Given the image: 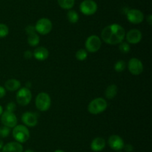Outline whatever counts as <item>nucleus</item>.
Segmentation results:
<instances>
[{
  "instance_id": "nucleus-3",
  "label": "nucleus",
  "mask_w": 152,
  "mask_h": 152,
  "mask_svg": "<svg viewBox=\"0 0 152 152\" xmlns=\"http://www.w3.org/2000/svg\"><path fill=\"white\" fill-rule=\"evenodd\" d=\"M12 134L16 142L21 144L27 142L30 138L29 130L28 127L24 125H16L13 128Z\"/></svg>"
},
{
  "instance_id": "nucleus-8",
  "label": "nucleus",
  "mask_w": 152,
  "mask_h": 152,
  "mask_svg": "<svg viewBox=\"0 0 152 152\" xmlns=\"http://www.w3.org/2000/svg\"><path fill=\"white\" fill-rule=\"evenodd\" d=\"M97 4L94 0H83L80 4V10L86 16L94 15L97 10Z\"/></svg>"
},
{
  "instance_id": "nucleus-23",
  "label": "nucleus",
  "mask_w": 152,
  "mask_h": 152,
  "mask_svg": "<svg viewBox=\"0 0 152 152\" xmlns=\"http://www.w3.org/2000/svg\"><path fill=\"white\" fill-rule=\"evenodd\" d=\"M76 58L80 61H83L88 58V52L85 49H80L76 52Z\"/></svg>"
},
{
  "instance_id": "nucleus-29",
  "label": "nucleus",
  "mask_w": 152,
  "mask_h": 152,
  "mask_svg": "<svg viewBox=\"0 0 152 152\" xmlns=\"http://www.w3.org/2000/svg\"><path fill=\"white\" fill-rule=\"evenodd\" d=\"M25 33L27 34V35H29V34H33V33H36L37 31H36V29H35V27L34 26V25H28V26L25 27Z\"/></svg>"
},
{
  "instance_id": "nucleus-11",
  "label": "nucleus",
  "mask_w": 152,
  "mask_h": 152,
  "mask_svg": "<svg viewBox=\"0 0 152 152\" xmlns=\"http://www.w3.org/2000/svg\"><path fill=\"white\" fill-rule=\"evenodd\" d=\"M126 17L129 22L134 25L140 24L144 20L143 13L138 9H130L128 10Z\"/></svg>"
},
{
  "instance_id": "nucleus-38",
  "label": "nucleus",
  "mask_w": 152,
  "mask_h": 152,
  "mask_svg": "<svg viewBox=\"0 0 152 152\" xmlns=\"http://www.w3.org/2000/svg\"><path fill=\"white\" fill-rule=\"evenodd\" d=\"M54 152H65V151H62V150H60V149H58V150L55 151Z\"/></svg>"
},
{
  "instance_id": "nucleus-28",
  "label": "nucleus",
  "mask_w": 152,
  "mask_h": 152,
  "mask_svg": "<svg viewBox=\"0 0 152 152\" xmlns=\"http://www.w3.org/2000/svg\"><path fill=\"white\" fill-rule=\"evenodd\" d=\"M16 106L14 102H10L6 105V111L13 113V112L16 110Z\"/></svg>"
},
{
  "instance_id": "nucleus-16",
  "label": "nucleus",
  "mask_w": 152,
  "mask_h": 152,
  "mask_svg": "<svg viewBox=\"0 0 152 152\" xmlns=\"http://www.w3.org/2000/svg\"><path fill=\"white\" fill-rule=\"evenodd\" d=\"M1 150V152H23V146L18 142H10L4 145Z\"/></svg>"
},
{
  "instance_id": "nucleus-39",
  "label": "nucleus",
  "mask_w": 152,
  "mask_h": 152,
  "mask_svg": "<svg viewBox=\"0 0 152 152\" xmlns=\"http://www.w3.org/2000/svg\"><path fill=\"white\" fill-rule=\"evenodd\" d=\"M118 152H122V151H118Z\"/></svg>"
},
{
  "instance_id": "nucleus-20",
  "label": "nucleus",
  "mask_w": 152,
  "mask_h": 152,
  "mask_svg": "<svg viewBox=\"0 0 152 152\" xmlns=\"http://www.w3.org/2000/svg\"><path fill=\"white\" fill-rule=\"evenodd\" d=\"M27 42L31 46L35 47V46H38L39 43L40 37L37 32L33 33V34L28 35Z\"/></svg>"
},
{
  "instance_id": "nucleus-5",
  "label": "nucleus",
  "mask_w": 152,
  "mask_h": 152,
  "mask_svg": "<svg viewBox=\"0 0 152 152\" xmlns=\"http://www.w3.org/2000/svg\"><path fill=\"white\" fill-rule=\"evenodd\" d=\"M16 102L21 106H27L30 104L32 99V93L30 89L24 87L19 88L17 91V93L16 95Z\"/></svg>"
},
{
  "instance_id": "nucleus-13",
  "label": "nucleus",
  "mask_w": 152,
  "mask_h": 152,
  "mask_svg": "<svg viewBox=\"0 0 152 152\" xmlns=\"http://www.w3.org/2000/svg\"><path fill=\"white\" fill-rule=\"evenodd\" d=\"M142 32L140 30L135 28L129 30L127 33H126L125 36L126 41L129 44H137L142 40Z\"/></svg>"
},
{
  "instance_id": "nucleus-14",
  "label": "nucleus",
  "mask_w": 152,
  "mask_h": 152,
  "mask_svg": "<svg viewBox=\"0 0 152 152\" xmlns=\"http://www.w3.org/2000/svg\"><path fill=\"white\" fill-rule=\"evenodd\" d=\"M108 145L114 151H121L125 145L124 140L119 135H111L108 140Z\"/></svg>"
},
{
  "instance_id": "nucleus-37",
  "label": "nucleus",
  "mask_w": 152,
  "mask_h": 152,
  "mask_svg": "<svg viewBox=\"0 0 152 152\" xmlns=\"http://www.w3.org/2000/svg\"><path fill=\"white\" fill-rule=\"evenodd\" d=\"M25 152H35V151H33V150H31V149H27V150L25 151Z\"/></svg>"
},
{
  "instance_id": "nucleus-2",
  "label": "nucleus",
  "mask_w": 152,
  "mask_h": 152,
  "mask_svg": "<svg viewBox=\"0 0 152 152\" xmlns=\"http://www.w3.org/2000/svg\"><path fill=\"white\" fill-rule=\"evenodd\" d=\"M107 107H108V103L106 100L99 97L91 101L88 106V110L91 114L98 115L103 113L107 109Z\"/></svg>"
},
{
  "instance_id": "nucleus-22",
  "label": "nucleus",
  "mask_w": 152,
  "mask_h": 152,
  "mask_svg": "<svg viewBox=\"0 0 152 152\" xmlns=\"http://www.w3.org/2000/svg\"><path fill=\"white\" fill-rule=\"evenodd\" d=\"M67 19L69 21V22L72 24H75L78 22L79 19H80V16L77 13V11L74 10H68V13H67Z\"/></svg>"
},
{
  "instance_id": "nucleus-25",
  "label": "nucleus",
  "mask_w": 152,
  "mask_h": 152,
  "mask_svg": "<svg viewBox=\"0 0 152 152\" xmlns=\"http://www.w3.org/2000/svg\"><path fill=\"white\" fill-rule=\"evenodd\" d=\"M119 49H120V52L123 54H127L130 52L131 47L129 43H126V42H122L119 45Z\"/></svg>"
},
{
  "instance_id": "nucleus-24",
  "label": "nucleus",
  "mask_w": 152,
  "mask_h": 152,
  "mask_svg": "<svg viewBox=\"0 0 152 152\" xmlns=\"http://www.w3.org/2000/svg\"><path fill=\"white\" fill-rule=\"evenodd\" d=\"M126 68V63L124 61H117L114 64V69L117 72H122L124 71Z\"/></svg>"
},
{
  "instance_id": "nucleus-17",
  "label": "nucleus",
  "mask_w": 152,
  "mask_h": 152,
  "mask_svg": "<svg viewBox=\"0 0 152 152\" xmlns=\"http://www.w3.org/2000/svg\"><path fill=\"white\" fill-rule=\"evenodd\" d=\"M105 140L102 137H96L91 143V148L95 152H99L105 148Z\"/></svg>"
},
{
  "instance_id": "nucleus-35",
  "label": "nucleus",
  "mask_w": 152,
  "mask_h": 152,
  "mask_svg": "<svg viewBox=\"0 0 152 152\" xmlns=\"http://www.w3.org/2000/svg\"><path fill=\"white\" fill-rule=\"evenodd\" d=\"M3 146H4V143H3L2 140L0 139V150H1V149L2 148Z\"/></svg>"
},
{
  "instance_id": "nucleus-7",
  "label": "nucleus",
  "mask_w": 152,
  "mask_h": 152,
  "mask_svg": "<svg viewBox=\"0 0 152 152\" xmlns=\"http://www.w3.org/2000/svg\"><path fill=\"white\" fill-rule=\"evenodd\" d=\"M34 27L38 34L47 35L51 31L53 28V24L51 21L48 18H41L36 22Z\"/></svg>"
},
{
  "instance_id": "nucleus-33",
  "label": "nucleus",
  "mask_w": 152,
  "mask_h": 152,
  "mask_svg": "<svg viewBox=\"0 0 152 152\" xmlns=\"http://www.w3.org/2000/svg\"><path fill=\"white\" fill-rule=\"evenodd\" d=\"M147 22H148L149 25H151L152 24V15L149 14L148 16H147Z\"/></svg>"
},
{
  "instance_id": "nucleus-34",
  "label": "nucleus",
  "mask_w": 152,
  "mask_h": 152,
  "mask_svg": "<svg viewBox=\"0 0 152 152\" xmlns=\"http://www.w3.org/2000/svg\"><path fill=\"white\" fill-rule=\"evenodd\" d=\"M25 85H26V86H25V87H27V88H28V89H30V88H31V82H27L26 83H25Z\"/></svg>"
},
{
  "instance_id": "nucleus-6",
  "label": "nucleus",
  "mask_w": 152,
  "mask_h": 152,
  "mask_svg": "<svg viewBox=\"0 0 152 152\" xmlns=\"http://www.w3.org/2000/svg\"><path fill=\"white\" fill-rule=\"evenodd\" d=\"M102 46V40L97 35H91L86 39L85 43L86 50L90 53H95L100 49Z\"/></svg>"
},
{
  "instance_id": "nucleus-36",
  "label": "nucleus",
  "mask_w": 152,
  "mask_h": 152,
  "mask_svg": "<svg viewBox=\"0 0 152 152\" xmlns=\"http://www.w3.org/2000/svg\"><path fill=\"white\" fill-rule=\"evenodd\" d=\"M2 113H3V107L0 105V116H1Z\"/></svg>"
},
{
  "instance_id": "nucleus-21",
  "label": "nucleus",
  "mask_w": 152,
  "mask_h": 152,
  "mask_svg": "<svg viewBox=\"0 0 152 152\" xmlns=\"http://www.w3.org/2000/svg\"><path fill=\"white\" fill-rule=\"evenodd\" d=\"M60 7L65 10H71L75 4V0H57Z\"/></svg>"
},
{
  "instance_id": "nucleus-30",
  "label": "nucleus",
  "mask_w": 152,
  "mask_h": 152,
  "mask_svg": "<svg viewBox=\"0 0 152 152\" xmlns=\"http://www.w3.org/2000/svg\"><path fill=\"white\" fill-rule=\"evenodd\" d=\"M33 57V52L30 50H26L24 52V58L26 60L31 59Z\"/></svg>"
},
{
  "instance_id": "nucleus-32",
  "label": "nucleus",
  "mask_w": 152,
  "mask_h": 152,
  "mask_svg": "<svg viewBox=\"0 0 152 152\" xmlns=\"http://www.w3.org/2000/svg\"><path fill=\"white\" fill-rule=\"evenodd\" d=\"M6 95V89L4 86H0V98H2L3 97L5 96Z\"/></svg>"
},
{
  "instance_id": "nucleus-9",
  "label": "nucleus",
  "mask_w": 152,
  "mask_h": 152,
  "mask_svg": "<svg viewBox=\"0 0 152 152\" xmlns=\"http://www.w3.org/2000/svg\"><path fill=\"white\" fill-rule=\"evenodd\" d=\"M1 122L4 126L9 128H13L17 125V118L14 113L8 111H3L1 116Z\"/></svg>"
},
{
  "instance_id": "nucleus-4",
  "label": "nucleus",
  "mask_w": 152,
  "mask_h": 152,
  "mask_svg": "<svg viewBox=\"0 0 152 152\" xmlns=\"http://www.w3.org/2000/svg\"><path fill=\"white\" fill-rule=\"evenodd\" d=\"M35 104L37 110L41 112H45L50 109L51 105V98L47 92H39L36 97Z\"/></svg>"
},
{
  "instance_id": "nucleus-19",
  "label": "nucleus",
  "mask_w": 152,
  "mask_h": 152,
  "mask_svg": "<svg viewBox=\"0 0 152 152\" xmlns=\"http://www.w3.org/2000/svg\"><path fill=\"white\" fill-rule=\"evenodd\" d=\"M117 94V86L115 84H111L106 88L105 95L108 99H113Z\"/></svg>"
},
{
  "instance_id": "nucleus-10",
  "label": "nucleus",
  "mask_w": 152,
  "mask_h": 152,
  "mask_svg": "<svg viewBox=\"0 0 152 152\" xmlns=\"http://www.w3.org/2000/svg\"><path fill=\"white\" fill-rule=\"evenodd\" d=\"M128 69L133 75H139L143 71V64L138 58H132L128 63Z\"/></svg>"
},
{
  "instance_id": "nucleus-40",
  "label": "nucleus",
  "mask_w": 152,
  "mask_h": 152,
  "mask_svg": "<svg viewBox=\"0 0 152 152\" xmlns=\"http://www.w3.org/2000/svg\"><path fill=\"white\" fill-rule=\"evenodd\" d=\"M0 152H1V151H0Z\"/></svg>"
},
{
  "instance_id": "nucleus-12",
  "label": "nucleus",
  "mask_w": 152,
  "mask_h": 152,
  "mask_svg": "<svg viewBox=\"0 0 152 152\" xmlns=\"http://www.w3.org/2000/svg\"><path fill=\"white\" fill-rule=\"evenodd\" d=\"M21 119L24 125L30 128L35 127L38 124V115L36 113H32L30 111L25 112L22 115Z\"/></svg>"
},
{
  "instance_id": "nucleus-18",
  "label": "nucleus",
  "mask_w": 152,
  "mask_h": 152,
  "mask_svg": "<svg viewBox=\"0 0 152 152\" xmlns=\"http://www.w3.org/2000/svg\"><path fill=\"white\" fill-rule=\"evenodd\" d=\"M4 88H5L6 90L14 92V91L18 90L19 88H21V82L15 78L8 79L4 83Z\"/></svg>"
},
{
  "instance_id": "nucleus-31",
  "label": "nucleus",
  "mask_w": 152,
  "mask_h": 152,
  "mask_svg": "<svg viewBox=\"0 0 152 152\" xmlns=\"http://www.w3.org/2000/svg\"><path fill=\"white\" fill-rule=\"evenodd\" d=\"M123 148L125 149L126 152H132L134 151V147L131 144H127V145H125Z\"/></svg>"
},
{
  "instance_id": "nucleus-15",
  "label": "nucleus",
  "mask_w": 152,
  "mask_h": 152,
  "mask_svg": "<svg viewBox=\"0 0 152 152\" xmlns=\"http://www.w3.org/2000/svg\"><path fill=\"white\" fill-rule=\"evenodd\" d=\"M33 56L36 60L39 61H44L48 59L49 56V52L46 48L43 46H39L34 49Z\"/></svg>"
},
{
  "instance_id": "nucleus-26",
  "label": "nucleus",
  "mask_w": 152,
  "mask_h": 152,
  "mask_svg": "<svg viewBox=\"0 0 152 152\" xmlns=\"http://www.w3.org/2000/svg\"><path fill=\"white\" fill-rule=\"evenodd\" d=\"M9 34V28L7 25L0 23V38H4L7 37Z\"/></svg>"
},
{
  "instance_id": "nucleus-27",
  "label": "nucleus",
  "mask_w": 152,
  "mask_h": 152,
  "mask_svg": "<svg viewBox=\"0 0 152 152\" xmlns=\"http://www.w3.org/2000/svg\"><path fill=\"white\" fill-rule=\"evenodd\" d=\"M10 133V128L6 126L0 127V137L1 138H6L9 136Z\"/></svg>"
},
{
  "instance_id": "nucleus-1",
  "label": "nucleus",
  "mask_w": 152,
  "mask_h": 152,
  "mask_svg": "<svg viewBox=\"0 0 152 152\" xmlns=\"http://www.w3.org/2000/svg\"><path fill=\"white\" fill-rule=\"evenodd\" d=\"M126 36L124 28L119 24H111L107 25L101 32V38L105 43L109 45H117L123 41Z\"/></svg>"
}]
</instances>
